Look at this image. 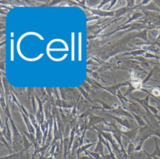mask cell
<instances>
[{
	"instance_id": "cell-1",
	"label": "cell",
	"mask_w": 160,
	"mask_h": 159,
	"mask_svg": "<svg viewBox=\"0 0 160 159\" xmlns=\"http://www.w3.org/2000/svg\"><path fill=\"white\" fill-rule=\"evenodd\" d=\"M94 152L96 153L101 154V155L103 156V146H102V144H97V146L94 150Z\"/></svg>"
}]
</instances>
